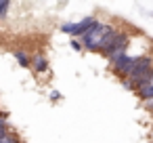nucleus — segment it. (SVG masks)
Returning <instances> with one entry per match:
<instances>
[{
	"label": "nucleus",
	"instance_id": "f257e3e1",
	"mask_svg": "<svg viewBox=\"0 0 153 143\" xmlns=\"http://www.w3.org/2000/svg\"><path fill=\"white\" fill-rule=\"evenodd\" d=\"M128 80H132L136 84V88L140 84H147V82H153V59L149 55H140L134 59V70L132 74L128 76Z\"/></svg>",
	"mask_w": 153,
	"mask_h": 143
},
{
	"label": "nucleus",
	"instance_id": "f03ea898",
	"mask_svg": "<svg viewBox=\"0 0 153 143\" xmlns=\"http://www.w3.org/2000/svg\"><path fill=\"white\" fill-rule=\"evenodd\" d=\"M111 32H113L111 25H105V23L99 21L97 25H92V28L82 36V44H84V49H88V51H101L103 40H105Z\"/></svg>",
	"mask_w": 153,
	"mask_h": 143
},
{
	"label": "nucleus",
	"instance_id": "7ed1b4c3",
	"mask_svg": "<svg viewBox=\"0 0 153 143\" xmlns=\"http://www.w3.org/2000/svg\"><path fill=\"white\" fill-rule=\"evenodd\" d=\"M128 42H130V36H128L126 32H115L111 44L103 51V55H105L107 59L117 57V55H126V53H128Z\"/></svg>",
	"mask_w": 153,
	"mask_h": 143
},
{
	"label": "nucleus",
	"instance_id": "20e7f679",
	"mask_svg": "<svg viewBox=\"0 0 153 143\" xmlns=\"http://www.w3.org/2000/svg\"><path fill=\"white\" fill-rule=\"evenodd\" d=\"M99 23V19L97 17H92V15H88V17H84V19H80V21H76V23H63L61 25V32H65V34H69V36H84L92 25H97Z\"/></svg>",
	"mask_w": 153,
	"mask_h": 143
},
{
	"label": "nucleus",
	"instance_id": "39448f33",
	"mask_svg": "<svg viewBox=\"0 0 153 143\" xmlns=\"http://www.w3.org/2000/svg\"><path fill=\"white\" fill-rule=\"evenodd\" d=\"M134 59H136V57H130V55L126 53V55L111 57V59H109V63H111L113 72H117L122 78H128V76L132 74V70H134Z\"/></svg>",
	"mask_w": 153,
	"mask_h": 143
},
{
	"label": "nucleus",
	"instance_id": "423d86ee",
	"mask_svg": "<svg viewBox=\"0 0 153 143\" xmlns=\"http://www.w3.org/2000/svg\"><path fill=\"white\" fill-rule=\"evenodd\" d=\"M136 93H138V97H140L143 101H153V82L140 84V86L136 88Z\"/></svg>",
	"mask_w": 153,
	"mask_h": 143
},
{
	"label": "nucleus",
	"instance_id": "0eeeda50",
	"mask_svg": "<svg viewBox=\"0 0 153 143\" xmlns=\"http://www.w3.org/2000/svg\"><path fill=\"white\" fill-rule=\"evenodd\" d=\"M13 57L19 61V65H21V67H30V57H27V53H25V51L15 49V51H13Z\"/></svg>",
	"mask_w": 153,
	"mask_h": 143
},
{
	"label": "nucleus",
	"instance_id": "6e6552de",
	"mask_svg": "<svg viewBox=\"0 0 153 143\" xmlns=\"http://www.w3.org/2000/svg\"><path fill=\"white\" fill-rule=\"evenodd\" d=\"M48 70V61L42 57V55H38L36 59H34V72H38V74H44Z\"/></svg>",
	"mask_w": 153,
	"mask_h": 143
},
{
	"label": "nucleus",
	"instance_id": "1a4fd4ad",
	"mask_svg": "<svg viewBox=\"0 0 153 143\" xmlns=\"http://www.w3.org/2000/svg\"><path fill=\"white\" fill-rule=\"evenodd\" d=\"M9 7H11V2H9V0H0V19H2V17H7Z\"/></svg>",
	"mask_w": 153,
	"mask_h": 143
},
{
	"label": "nucleus",
	"instance_id": "9d476101",
	"mask_svg": "<svg viewBox=\"0 0 153 143\" xmlns=\"http://www.w3.org/2000/svg\"><path fill=\"white\" fill-rule=\"evenodd\" d=\"M0 143H19V139L15 137V133H9V135H7L2 141H0Z\"/></svg>",
	"mask_w": 153,
	"mask_h": 143
},
{
	"label": "nucleus",
	"instance_id": "9b49d317",
	"mask_svg": "<svg viewBox=\"0 0 153 143\" xmlns=\"http://www.w3.org/2000/svg\"><path fill=\"white\" fill-rule=\"evenodd\" d=\"M122 84H124V88H128V91H136V84H134L132 80H128V78H124Z\"/></svg>",
	"mask_w": 153,
	"mask_h": 143
},
{
	"label": "nucleus",
	"instance_id": "f8f14e48",
	"mask_svg": "<svg viewBox=\"0 0 153 143\" xmlns=\"http://www.w3.org/2000/svg\"><path fill=\"white\" fill-rule=\"evenodd\" d=\"M71 49H74V51H82V49H84V44H82L80 40H76V38H74V40H71Z\"/></svg>",
	"mask_w": 153,
	"mask_h": 143
},
{
	"label": "nucleus",
	"instance_id": "ddd939ff",
	"mask_svg": "<svg viewBox=\"0 0 153 143\" xmlns=\"http://www.w3.org/2000/svg\"><path fill=\"white\" fill-rule=\"evenodd\" d=\"M0 128H9V122H7V116L0 114Z\"/></svg>",
	"mask_w": 153,
	"mask_h": 143
},
{
	"label": "nucleus",
	"instance_id": "4468645a",
	"mask_svg": "<svg viewBox=\"0 0 153 143\" xmlns=\"http://www.w3.org/2000/svg\"><path fill=\"white\" fill-rule=\"evenodd\" d=\"M51 97H53V99H55V101H59V99H61V95H59V93H57V91H53V93H51Z\"/></svg>",
	"mask_w": 153,
	"mask_h": 143
}]
</instances>
